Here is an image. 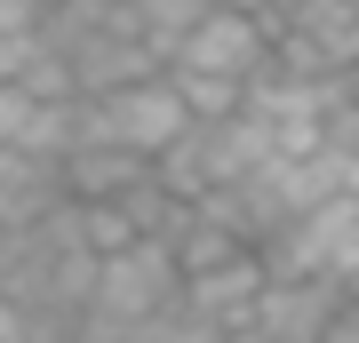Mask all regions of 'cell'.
<instances>
[{"label": "cell", "instance_id": "6da1fadb", "mask_svg": "<svg viewBox=\"0 0 359 343\" xmlns=\"http://www.w3.org/2000/svg\"><path fill=\"white\" fill-rule=\"evenodd\" d=\"M168 64L248 88V80L271 64V25H264V16H248V8H200V16H192V32L176 40V56H168Z\"/></svg>", "mask_w": 359, "mask_h": 343}, {"label": "cell", "instance_id": "7a4b0ae2", "mask_svg": "<svg viewBox=\"0 0 359 343\" xmlns=\"http://www.w3.org/2000/svg\"><path fill=\"white\" fill-rule=\"evenodd\" d=\"M335 311H344V288L311 271V280H264L248 319L264 328V343H320L335 328Z\"/></svg>", "mask_w": 359, "mask_h": 343}, {"label": "cell", "instance_id": "3957f363", "mask_svg": "<svg viewBox=\"0 0 359 343\" xmlns=\"http://www.w3.org/2000/svg\"><path fill=\"white\" fill-rule=\"evenodd\" d=\"M0 152L25 160H65L72 152V96H32L16 80H0Z\"/></svg>", "mask_w": 359, "mask_h": 343}, {"label": "cell", "instance_id": "277c9868", "mask_svg": "<svg viewBox=\"0 0 359 343\" xmlns=\"http://www.w3.org/2000/svg\"><path fill=\"white\" fill-rule=\"evenodd\" d=\"M144 176H152V160L128 152V144H72V152L56 160V191H65L72 208H112V200H128Z\"/></svg>", "mask_w": 359, "mask_h": 343}, {"label": "cell", "instance_id": "5b68a950", "mask_svg": "<svg viewBox=\"0 0 359 343\" xmlns=\"http://www.w3.org/2000/svg\"><path fill=\"white\" fill-rule=\"evenodd\" d=\"M65 72H72V96H104V88H128V80H152L160 56L136 32H96L80 48H65Z\"/></svg>", "mask_w": 359, "mask_h": 343}, {"label": "cell", "instance_id": "8992f818", "mask_svg": "<svg viewBox=\"0 0 359 343\" xmlns=\"http://www.w3.org/2000/svg\"><path fill=\"white\" fill-rule=\"evenodd\" d=\"M256 295H264L256 248H240V255H224V264H208V271H192V280H184V304H192L200 319H216V328L248 319V311H256Z\"/></svg>", "mask_w": 359, "mask_h": 343}, {"label": "cell", "instance_id": "52a82bcc", "mask_svg": "<svg viewBox=\"0 0 359 343\" xmlns=\"http://www.w3.org/2000/svg\"><path fill=\"white\" fill-rule=\"evenodd\" d=\"M56 200H65V191H56V168H48V160L0 152V231H16V224L48 216Z\"/></svg>", "mask_w": 359, "mask_h": 343}, {"label": "cell", "instance_id": "ba28073f", "mask_svg": "<svg viewBox=\"0 0 359 343\" xmlns=\"http://www.w3.org/2000/svg\"><path fill=\"white\" fill-rule=\"evenodd\" d=\"M168 72V88H176V104L192 120H224V112H240V88L231 80H208V72H184V64H160Z\"/></svg>", "mask_w": 359, "mask_h": 343}, {"label": "cell", "instance_id": "9c48e42d", "mask_svg": "<svg viewBox=\"0 0 359 343\" xmlns=\"http://www.w3.org/2000/svg\"><path fill=\"white\" fill-rule=\"evenodd\" d=\"M327 280L344 288V304H359V200H351L344 231H335V240H327Z\"/></svg>", "mask_w": 359, "mask_h": 343}, {"label": "cell", "instance_id": "30bf717a", "mask_svg": "<svg viewBox=\"0 0 359 343\" xmlns=\"http://www.w3.org/2000/svg\"><path fill=\"white\" fill-rule=\"evenodd\" d=\"M144 343H224V328H216V319H200V311H192V304L176 295V311H160Z\"/></svg>", "mask_w": 359, "mask_h": 343}, {"label": "cell", "instance_id": "8fae6325", "mask_svg": "<svg viewBox=\"0 0 359 343\" xmlns=\"http://www.w3.org/2000/svg\"><path fill=\"white\" fill-rule=\"evenodd\" d=\"M128 8H136V0H128Z\"/></svg>", "mask_w": 359, "mask_h": 343}]
</instances>
